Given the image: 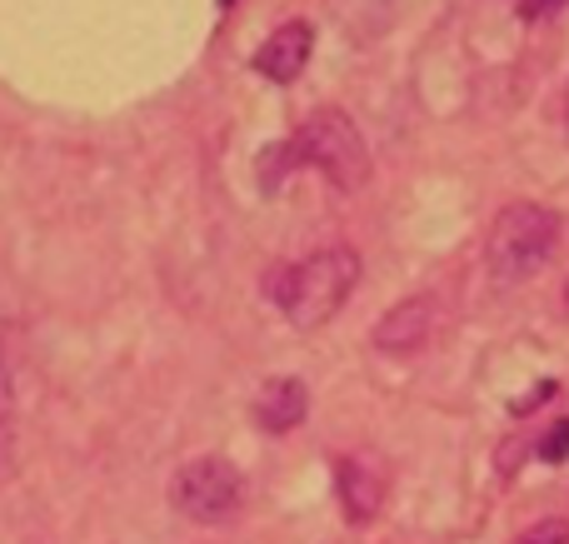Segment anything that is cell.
<instances>
[{"instance_id": "cell-8", "label": "cell", "mask_w": 569, "mask_h": 544, "mask_svg": "<svg viewBox=\"0 0 569 544\" xmlns=\"http://www.w3.org/2000/svg\"><path fill=\"white\" fill-rule=\"evenodd\" d=\"M305 410H310V395H305L300 380L276 375V380H266L256 395V425L270 430V435H284V430H295L305 420Z\"/></svg>"}, {"instance_id": "cell-4", "label": "cell", "mask_w": 569, "mask_h": 544, "mask_svg": "<svg viewBox=\"0 0 569 544\" xmlns=\"http://www.w3.org/2000/svg\"><path fill=\"white\" fill-rule=\"evenodd\" d=\"M170 505L176 515H186L190 525H230L246 510V480L230 460L200 455L190 465L176 470L170 480Z\"/></svg>"}, {"instance_id": "cell-3", "label": "cell", "mask_w": 569, "mask_h": 544, "mask_svg": "<svg viewBox=\"0 0 569 544\" xmlns=\"http://www.w3.org/2000/svg\"><path fill=\"white\" fill-rule=\"evenodd\" d=\"M555 245H560V215L545 205H505L485 240V270L495 285H520V280L540 275L550 265Z\"/></svg>"}, {"instance_id": "cell-13", "label": "cell", "mask_w": 569, "mask_h": 544, "mask_svg": "<svg viewBox=\"0 0 569 544\" xmlns=\"http://www.w3.org/2000/svg\"><path fill=\"white\" fill-rule=\"evenodd\" d=\"M565 315H569V290H565Z\"/></svg>"}, {"instance_id": "cell-1", "label": "cell", "mask_w": 569, "mask_h": 544, "mask_svg": "<svg viewBox=\"0 0 569 544\" xmlns=\"http://www.w3.org/2000/svg\"><path fill=\"white\" fill-rule=\"evenodd\" d=\"M360 285V255L355 250H320V255L290 260L266 275V295L295 330H320L340 315L350 290Z\"/></svg>"}, {"instance_id": "cell-6", "label": "cell", "mask_w": 569, "mask_h": 544, "mask_svg": "<svg viewBox=\"0 0 569 544\" xmlns=\"http://www.w3.org/2000/svg\"><path fill=\"white\" fill-rule=\"evenodd\" d=\"M435 295H410V300H400V305L390 310V315L375 325V345L380 350H390V355H405V350H420L425 340L435 335Z\"/></svg>"}, {"instance_id": "cell-5", "label": "cell", "mask_w": 569, "mask_h": 544, "mask_svg": "<svg viewBox=\"0 0 569 544\" xmlns=\"http://www.w3.org/2000/svg\"><path fill=\"white\" fill-rule=\"evenodd\" d=\"M310 50H315L310 20H284L280 30H270L266 46L256 50V70H260L266 80H276V85H290V80L305 70Z\"/></svg>"}, {"instance_id": "cell-12", "label": "cell", "mask_w": 569, "mask_h": 544, "mask_svg": "<svg viewBox=\"0 0 569 544\" xmlns=\"http://www.w3.org/2000/svg\"><path fill=\"white\" fill-rule=\"evenodd\" d=\"M560 6H565V0H520V16L525 20H550Z\"/></svg>"}, {"instance_id": "cell-11", "label": "cell", "mask_w": 569, "mask_h": 544, "mask_svg": "<svg viewBox=\"0 0 569 544\" xmlns=\"http://www.w3.org/2000/svg\"><path fill=\"white\" fill-rule=\"evenodd\" d=\"M540 455L550 460V465H560V460L569 455V420H560V425L550 430V440H545V445H540Z\"/></svg>"}, {"instance_id": "cell-9", "label": "cell", "mask_w": 569, "mask_h": 544, "mask_svg": "<svg viewBox=\"0 0 569 544\" xmlns=\"http://www.w3.org/2000/svg\"><path fill=\"white\" fill-rule=\"evenodd\" d=\"M335 485H340V510H345L350 525L375 520V510H380V500H385V485H380V475H375L365 460L345 455L340 465H335Z\"/></svg>"}, {"instance_id": "cell-10", "label": "cell", "mask_w": 569, "mask_h": 544, "mask_svg": "<svg viewBox=\"0 0 569 544\" xmlns=\"http://www.w3.org/2000/svg\"><path fill=\"white\" fill-rule=\"evenodd\" d=\"M520 544H569V520H540L535 530H525Z\"/></svg>"}, {"instance_id": "cell-2", "label": "cell", "mask_w": 569, "mask_h": 544, "mask_svg": "<svg viewBox=\"0 0 569 544\" xmlns=\"http://www.w3.org/2000/svg\"><path fill=\"white\" fill-rule=\"evenodd\" d=\"M284 165H315L340 190H360L365 180H370V150H365V140H360V125H355L345 110H315V115L276 150V165L260 160L266 190L280 185Z\"/></svg>"}, {"instance_id": "cell-7", "label": "cell", "mask_w": 569, "mask_h": 544, "mask_svg": "<svg viewBox=\"0 0 569 544\" xmlns=\"http://www.w3.org/2000/svg\"><path fill=\"white\" fill-rule=\"evenodd\" d=\"M20 460V365L10 330L0 320V475H16Z\"/></svg>"}]
</instances>
